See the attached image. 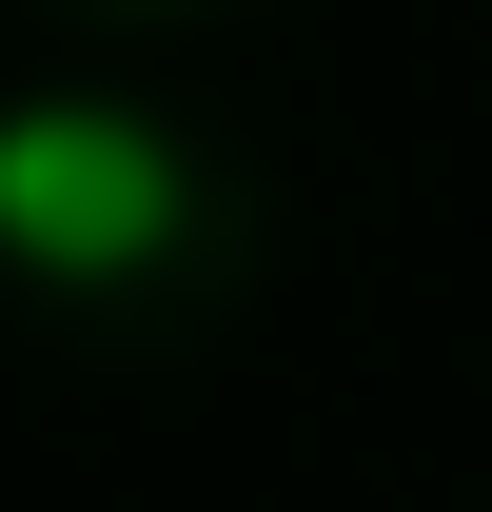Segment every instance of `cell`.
<instances>
[{
  "instance_id": "6da1fadb",
  "label": "cell",
  "mask_w": 492,
  "mask_h": 512,
  "mask_svg": "<svg viewBox=\"0 0 492 512\" xmlns=\"http://www.w3.org/2000/svg\"><path fill=\"white\" fill-rule=\"evenodd\" d=\"M158 217H178V158L138 119H0V237L40 276H119L158 256Z\"/></svg>"
}]
</instances>
